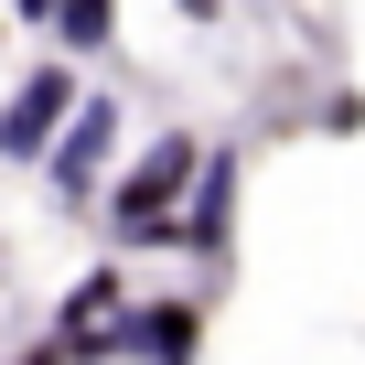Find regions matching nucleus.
<instances>
[{
	"instance_id": "nucleus-1",
	"label": "nucleus",
	"mask_w": 365,
	"mask_h": 365,
	"mask_svg": "<svg viewBox=\"0 0 365 365\" xmlns=\"http://www.w3.org/2000/svg\"><path fill=\"white\" fill-rule=\"evenodd\" d=\"M194 150H205V140L161 129L140 161H118V172L97 182V205H108V237H118V247H172V237H182V182H194Z\"/></svg>"
},
{
	"instance_id": "nucleus-2",
	"label": "nucleus",
	"mask_w": 365,
	"mask_h": 365,
	"mask_svg": "<svg viewBox=\"0 0 365 365\" xmlns=\"http://www.w3.org/2000/svg\"><path fill=\"white\" fill-rule=\"evenodd\" d=\"M108 150H118V97H108V86H76L65 129L43 140V182H54L65 205H86L97 182H108Z\"/></svg>"
},
{
	"instance_id": "nucleus-3",
	"label": "nucleus",
	"mask_w": 365,
	"mask_h": 365,
	"mask_svg": "<svg viewBox=\"0 0 365 365\" xmlns=\"http://www.w3.org/2000/svg\"><path fill=\"white\" fill-rule=\"evenodd\" d=\"M76 54H54V65H33L11 97H0V161H43V140L65 129V108H76Z\"/></svg>"
},
{
	"instance_id": "nucleus-4",
	"label": "nucleus",
	"mask_w": 365,
	"mask_h": 365,
	"mask_svg": "<svg viewBox=\"0 0 365 365\" xmlns=\"http://www.w3.org/2000/svg\"><path fill=\"white\" fill-rule=\"evenodd\" d=\"M108 344H118V365H194L205 301H129V312L108 322Z\"/></svg>"
},
{
	"instance_id": "nucleus-5",
	"label": "nucleus",
	"mask_w": 365,
	"mask_h": 365,
	"mask_svg": "<svg viewBox=\"0 0 365 365\" xmlns=\"http://www.w3.org/2000/svg\"><path fill=\"white\" fill-rule=\"evenodd\" d=\"M237 226V150H194V182H182V247H226Z\"/></svg>"
},
{
	"instance_id": "nucleus-6",
	"label": "nucleus",
	"mask_w": 365,
	"mask_h": 365,
	"mask_svg": "<svg viewBox=\"0 0 365 365\" xmlns=\"http://www.w3.org/2000/svg\"><path fill=\"white\" fill-rule=\"evenodd\" d=\"M43 33H54L76 65H97V54L118 43V0H54V22H43Z\"/></svg>"
},
{
	"instance_id": "nucleus-7",
	"label": "nucleus",
	"mask_w": 365,
	"mask_h": 365,
	"mask_svg": "<svg viewBox=\"0 0 365 365\" xmlns=\"http://www.w3.org/2000/svg\"><path fill=\"white\" fill-rule=\"evenodd\" d=\"M118 312H129V279H118V269H86V279L65 290V312H54V333H108Z\"/></svg>"
},
{
	"instance_id": "nucleus-8",
	"label": "nucleus",
	"mask_w": 365,
	"mask_h": 365,
	"mask_svg": "<svg viewBox=\"0 0 365 365\" xmlns=\"http://www.w3.org/2000/svg\"><path fill=\"white\" fill-rule=\"evenodd\" d=\"M11 365H76V354H65V344H54V333H43V344H22V354H11Z\"/></svg>"
},
{
	"instance_id": "nucleus-9",
	"label": "nucleus",
	"mask_w": 365,
	"mask_h": 365,
	"mask_svg": "<svg viewBox=\"0 0 365 365\" xmlns=\"http://www.w3.org/2000/svg\"><path fill=\"white\" fill-rule=\"evenodd\" d=\"M182 22H226V0H182Z\"/></svg>"
},
{
	"instance_id": "nucleus-10",
	"label": "nucleus",
	"mask_w": 365,
	"mask_h": 365,
	"mask_svg": "<svg viewBox=\"0 0 365 365\" xmlns=\"http://www.w3.org/2000/svg\"><path fill=\"white\" fill-rule=\"evenodd\" d=\"M0 33H11V22H0Z\"/></svg>"
}]
</instances>
